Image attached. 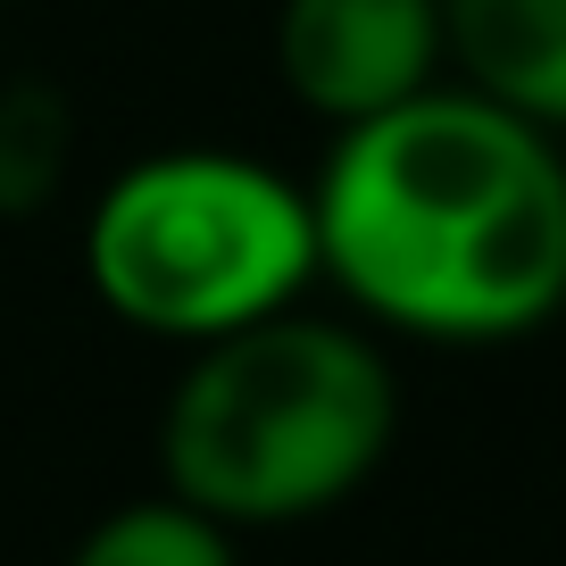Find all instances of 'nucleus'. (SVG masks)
I'll use <instances>...</instances> for the list:
<instances>
[{"instance_id": "f257e3e1", "label": "nucleus", "mask_w": 566, "mask_h": 566, "mask_svg": "<svg viewBox=\"0 0 566 566\" xmlns=\"http://www.w3.org/2000/svg\"><path fill=\"white\" fill-rule=\"evenodd\" d=\"M308 217L317 275L391 334L516 342L566 308V150L467 84L334 134Z\"/></svg>"}, {"instance_id": "f03ea898", "label": "nucleus", "mask_w": 566, "mask_h": 566, "mask_svg": "<svg viewBox=\"0 0 566 566\" xmlns=\"http://www.w3.org/2000/svg\"><path fill=\"white\" fill-rule=\"evenodd\" d=\"M400 433L391 358L334 317H259L200 342L159 424L167 492L226 533L325 516L384 467Z\"/></svg>"}, {"instance_id": "7ed1b4c3", "label": "nucleus", "mask_w": 566, "mask_h": 566, "mask_svg": "<svg viewBox=\"0 0 566 566\" xmlns=\"http://www.w3.org/2000/svg\"><path fill=\"white\" fill-rule=\"evenodd\" d=\"M84 275L117 325L200 350L283 317L317 283V217L250 150H159L101 184Z\"/></svg>"}, {"instance_id": "20e7f679", "label": "nucleus", "mask_w": 566, "mask_h": 566, "mask_svg": "<svg viewBox=\"0 0 566 566\" xmlns=\"http://www.w3.org/2000/svg\"><path fill=\"white\" fill-rule=\"evenodd\" d=\"M442 67V0H283L275 9L283 92L334 134L433 92Z\"/></svg>"}, {"instance_id": "39448f33", "label": "nucleus", "mask_w": 566, "mask_h": 566, "mask_svg": "<svg viewBox=\"0 0 566 566\" xmlns=\"http://www.w3.org/2000/svg\"><path fill=\"white\" fill-rule=\"evenodd\" d=\"M442 51L467 92L566 134V0H442Z\"/></svg>"}, {"instance_id": "423d86ee", "label": "nucleus", "mask_w": 566, "mask_h": 566, "mask_svg": "<svg viewBox=\"0 0 566 566\" xmlns=\"http://www.w3.org/2000/svg\"><path fill=\"white\" fill-rule=\"evenodd\" d=\"M75 176V101L51 75L0 84V217H42Z\"/></svg>"}, {"instance_id": "0eeeda50", "label": "nucleus", "mask_w": 566, "mask_h": 566, "mask_svg": "<svg viewBox=\"0 0 566 566\" xmlns=\"http://www.w3.org/2000/svg\"><path fill=\"white\" fill-rule=\"evenodd\" d=\"M67 566H233V533L209 525L200 509H184L176 492H159V500L108 509L67 549Z\"/></svg>"}]
</instances>
